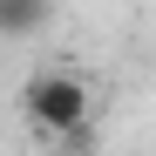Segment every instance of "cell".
<instances>
[{
	"instance_id": "cell-1",
	"label": "cell",
	"mask_w": 156,
	"mask_h": 156,
	"mask_svg": "<svg viewBox=\"0 0 156 156\" xmlns=\"http://www.w3.org/2000/svg\"><path fill=\"white\" fill-rule=\"evenodd\" d=\"M20 115H27L41 136H75L88 122V82L75 68H34L20 82Z\"/></svg>"
},
{
	"instance_id": "cell-2",
	"label": "cell",
	"mask_w": 156,
	"mask_h": 156,
	"mask_svg": "<svg viewBox=\"0 0 156 156\" xmlns=\"http://www.w3.org/2000/svg\"><path fill=\"white\" fill-rule=\"evenodd\" d=\"M48 27V0H0V41H27Z\"/></svg>"
}]
</instances>
